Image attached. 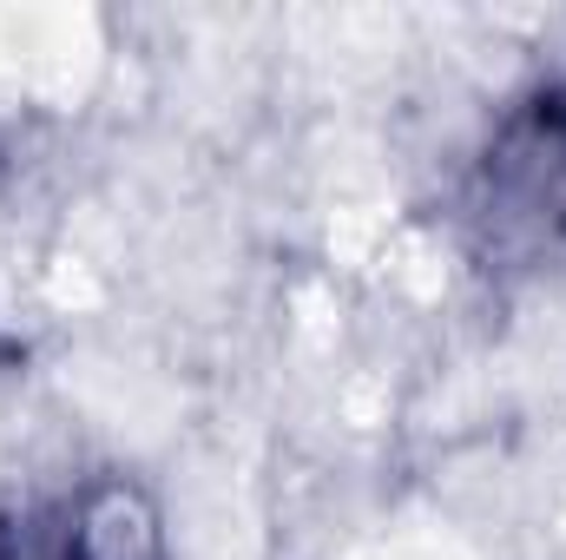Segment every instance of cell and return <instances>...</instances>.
Here are the masks:
<instances>
[{
    "mask_svg": "<svg viewBox=\"0 0 566 560\" xmlns=\"http://www.w3.org/2000/svg\"><path fill=\"white\" fill-rule=\"evenodd\" d=\"M454 238L494 283L566 271V86L541 80L501 106L454 191Z\"/></svg>",
    "mask_w": 566,
    "mask_h": 560,
    "instance_id": "1",
    "label": "cell"
},
{
    "mask_svg": "<svg viewBox=\"0 0 566 560\" xmlns=\"http://www.w3.org/2000/svg\"><path fill=\"white\" fill-rule=\"evenodd\" d=\"M0 560H165V521L133 475H80L0 508Z\"/></svg>",
    "mask_w": 566,
    "mask_h": 560,
    "instance_id": "2",
    "label": "cell"
}]
</instances>
